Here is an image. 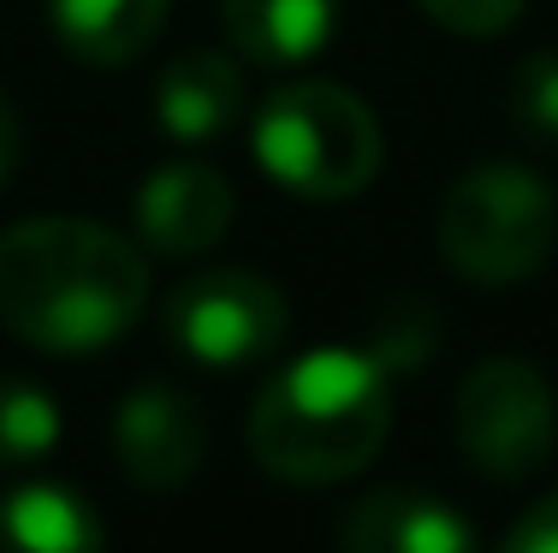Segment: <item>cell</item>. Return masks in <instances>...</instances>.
Listing matches in <instances>:
<instances>
[{
    "mask_svg": "<svg viewBox=\"0 0 558 553\" xmlns=\"http://www.w3.org/2000/svg\"><path fill=\"white\" fill-rule=\"evenodd\" d=\"M149 304V268L119 232L43 215L0 232V327L36 351H101Z\"/></svg>",
    "mask_w": 558,
    "mask_h": 553,
    "instance_id": "cell-1",
    "label": "cell"
},
{
    "mask_svg": "<svg viewBox=\"0 0 558 553\" xmlns=\"http://www.w3.org/2000/svg\"><path fill=\"white\" fill-rule=\"evenodd\" d=\"M392 387L368 351L333 346L286 363L250 405V453L286 482H344L387 446Z\"/></svg>",
    "mask_w": 558,
    "mask_h": 553,
    "instance_id": "cell-2",
    "label": "cell"
},
{
    "mask_svg": "<svg viewBox=\"0 0 558 553\" xmlns=\"http://www.w3.org/2000/svg\"><path fill=\"white\" fill-rule=\"evenodd\" d=\"M256 161L274 184L315 203L356 196L380 173V120L327 77L274 89L256 113Z\"/></svg>",
    "mask_w": 558,
    "mask_h": 553,
    "instance_id": "cell-3",
    "label": "cell"
},
{
    "mask_svg": "<svg viewBox=\"0 0 558 553\" xmlns=\"http://www.w3.org/2000/svg\"><path fill=\"white\" fill-rule=\"evenodd\" d=\"M440 256L470 286H517L541 274L558 244V196L517 161L470 167L440 203Z\"/></svg>",
    "mask_w": 558,
    "mask_h": 553,
    "instance_id": "cell-4",
    "label": "cell"
},
{
    "mask_svg": "<svg viewBox=\"0 0 558 553\" xmlns=\"http://www.w3.org/2000/svg\"><path fill=\"white\" fill-rule=\"evenodd\" d=\"M558 405L529 358H487L458 387V446L482 477L523 482L553 458Z\"/></svg>",
    "mask_w": 558,
    "mask_h": 553,
    "instance_id": "cell-5",
    "label": "cell"
},
{
    "mask_svg": "<svg viewBox=\"0 0 558 553\" xmlns=\"http://www.w3.org/2000/svg\"><path fill=\"white\" fill-rule=\"evenodd\" d=\"M167 334L203 369H244L279 351L286 298L256 268H203L167 298Z\"/></svg>",
    "mask_w": 558,
    "mask_h": 553,
    "instance_id": "cell-6",
    "label": "cell"
},
{
    "mask_svg": "<svg viewBox=\"0 0 558 553\" xmlns=\"http://www.w3.org/2000/svg\"><path fill=\"white\" fill-rule=\"evenodd\" d=\"M113 453H119V470H125L137 489H179L203 470L208 458V417L191 393L179 387H137L125 393L113 417Z\"/></svg>",
    "mask_w": 558,
    "mask_h": 553,
    "instance_id": "cell-7",
    "label": "cell"
},
{
    "mask_svg": "<svg viewBox=\"0 0 558 553\" xmlns=\"http://www.w3.org/2000/svg\"><path fill=\"white\" fill-rule=\"evenodd\" d=\"M232 184L208 161H167L137 191V232L161 256H203L232 227Z\"/></svg>",
    "mask_w": 558,
    "mask_h": 553,
    "instance_id": "cell-8",
    "label": "cell"
},
{
    "mask_svg": "<svg viewBox=\"0 0 558 553\" xmlns=\"http://www.w3.org/2000/svg\"><path fill=\"white\" fill-rule=\"evenodd\" d=\"M333 536L351 553H463L475 548V530L446 506L440 494L375 489L333 518Z\"/></svg>",
    "mask_w": 558,
    "mask_h": 553,
    "instance_id": "cell-9",
    "label": "cell"
},
{
    "mask_svg": "<svg viewBox=\"0 0 558 553\" xmlns=\"http://www.w3.org/2000/svg\"><path fill=\"white\" fill-rule=\"evenodd\" d=\"M238 108H244V77H238V65L226 55H208V48L172 60L161 84H155V113H161L167 137L179 143L220 137L238 120Z\"/></svg>",
    "mask_w": 558,
    "mask_h": 553,
    "instance_id": "cell-10",
    "label": "cell"
},
{
    "mask_svg": "<svg viewBox=\"0 0 558 553\" xmlns=\"http://www.w3.org/2000/svg\"><path fill=\"white\" fill-rule=\"evenodd\" d=\"M226 31L256 65H303L339 24V0H220Z\"/></svg>",
    "mask_w": 558,
    "mask_h": 553,
    "instance_id": "cell-11",
    "label": "cell"
},
{
    "mask_svg": "<svg viewBox=\"0 0 558 553\" xmlns=\"http://www.w3.org/2000/svg\"><path fill=\"white\" fill-rule=\"evenodd\" d=\"M60 43L89 65H125L161 36L167 0H48Z\"/></svg>",
    "mask_w": 558,
    "mask_h": 553,
    "instance_id": "cell-12",
    "label": "cell"
},
{
    "mask_svg": "<svg viewBox=\"0 0 558 553\" xmlns=\"http://www.w3.org/2000/svg\"><path fill=\"white\" fill-rule=\"evenodd\" d=\"M101 518L60 482H31L0 500V548L19 553H84L101 548Z\"/></svg>",
    "mask_w": 558,
    "mask_h": 553,
    "instance_id": "cell-13",
    "label": "cell"
},
{
    "mask_svg": "<svg viewBox=\"0 0 558 553\" xmlns=\"http://www.w3.org/2000/svg\"><path fill=\"white\" fill-rule=\"evenodd\" d=\"M446 346V322H440V304L422 292H392L368 310V327H363V351L375 358L387 375H416L440 358Z\"/></svg>",
    "mask_w": 558,
    "mask_h": 553,
    "instance_id": "cell-14",
    "label": "cell"
},
{
    "mask_svg": "<svg viewBox=\"0 0 558 553\" xmlns=\"http://www.w3.org/2000/svg\"><path fill=\"white\" fill-rule=\"evenodd\" d=\"M60 446V405L24 375H0V470H31Z\"/></svg>",
    "mask_w": 558,
    "mask_h": 553,
    "instance_id": "cell-15",
    "label": "cell"
},
{
    "mask_svg": "<svg viewBox=\"0 0 558 553\" xmlns=\"http://www.w3.org/2000/svg\"><path fill=\"white\" fill-rule=\"evenodd\" d=\"M511 120L535 143H558V55H529L511 72Z\"/></svg>",
    "mask_w": 558,
    "mask_h": 553,
    "instance_id": "cell-16",
    "label": "cell"
},
{
    "mask_svg": "<svg viewBox=\"0 0 558 553\" xmlns=\"http://www.w3.org/2000/svg\"><path fill=\"white\" fill-rule=\"evenodd\" d=\"M416 7L458 36H499L523 12V0H416Z\"/></svg>",
    "mask_w": 558,
    "mask_h": 553,
    "instance_id": "cell-17",
    "label": "cell"
},
{
    "mask_svg": "<svg viewBox=\"0 0 558 553\" xmlns=\"http://www.w3.org/2000/svg\"><path fill=\"white\" fill-rule=\"evenodd\" d=\"M505 548L511 553H558V489L547 500H535V506L505 530Z\"/></svg>",
    "mask_w": 558,
    "mask_h": 553,
    "instance_id": "cell-18",
    "label": "cell"
},
{
    "mask_svg": "<svg viewBox=\"0 0 558 553\" xmlns=\"http://www.w3.org/2000/svg\"><path fill=\"white\" fill-rule=\"evenodd\" d=\"M19 155H24V125H19V108L12 96H0V184L19 173Z\"/></svg>",
    "mask_w": 558,
    "mask_h": 553,
    "instance_id": "cell-19",
    "label": "cell"
}]
</instances>
